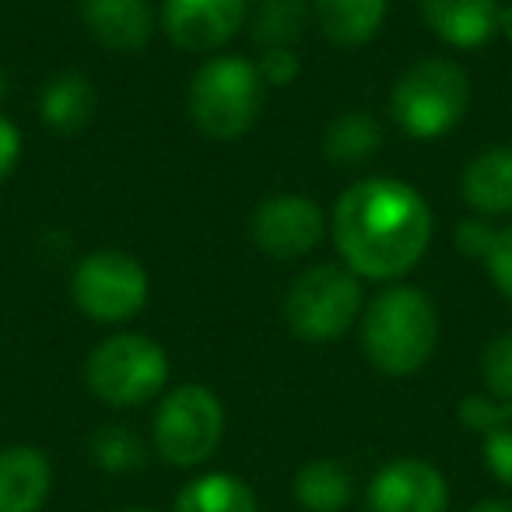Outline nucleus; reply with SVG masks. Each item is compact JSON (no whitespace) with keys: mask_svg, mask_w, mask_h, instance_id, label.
<instances>
[{"mask_svg":"<svg viewBox=\"0 0 512 512\" xmlns=\"http://www.w3.org/2000/svg\"><path fill=\"white\" fill-rule=\"evenodd\" d=\"M53 470L43 449H0V512H39L50 495Z\"/></svg>","mask_w":512,"mask_h":512,"instance_id":"nucleus-14","label":"nucleus"},{"mask_svg":"<svg viewBox=\"0 0 512 512\" xmlns=\"http://www.w3.org/2000/svg\"><path fill=\"white\" fill-rule=\"evenodd\" d=\"M88 390L109 407H137L169 383V355L144 334H113L88 355Z\"/></svg>","mask_w":512,"mask_h":512,"instance_id":"nucleus-6","label":"nucleus"},{"mask_svg":"<svg viewBox=\"0 0 512 512\" xmlns=\"http://www.w3.org/2000/svg\"><path fill=\"white\" fill-rule=\"evenodd\" d=\"M46 127L57 130L60 137H74L92 123L95 113V88L81 71H60L46 81L43 99H39Z\"/></svg>","mask_w":512,"mask_h":512,"instance_id":"nucleus-15","label":"nucleus"},{"mask_svg":"<svg viewBox=\"0 0 512 512\" xmlns=\"http://www.w3.org/2000/svg\"><path fill=\"white\" fill-rule=\"evenodd\" d=\"M18 158H22V134L8 116L0 113V183L15 172Z\"/></svg>","mask_w":512,"mask_h":512,"instance_id":"nucleus-28","label":"nucleus"},{"mask_svg":"<svg viewBox=\"0 0 512 512\" xmlns=\"http://www.w3.org/2000/svg\"><path fill=\"white\" fill-rule=\"evenodd\" d=\"M176 512H256V495L235 474H204L179 491Z\"/></svg>","mask_w":512,"mask_h":512,"instance_id":"nucleus-20","label":"nucleus"},{"mask_svg":"<svg viewBox=\"0 0 512 512\" xmlns=\"http://www.w3.org/2000/svg\"><path fill=\"white\" fill-rule=\"evenodd\" d=\"M495 235H498V228H491L484 218H467L456 228V246H460V253L470 256V260H484V256L491 253V246H495Z\"/></svg>","mask_w":512,"mask_h":512,"instance_id":"nucleus-26","label":"nucleus"},{"mask_svg":"<svg viewBox=\"0 0 512 512\" xmlns=\"http://www.w3.org/2000/svg\"><path fill=\"white\" fill-rule=\"evenodd\" d=\"M460 418L467 428L484 435V460L491 474L512 488V400L495 404L488 397H467L460 404Z\"/></svg>","mask_w":512,"mask_h":512,"instance_id":"nucleus-16","label":"nucleus"},{"mask_svg":"<svg viewBox=\"0 0 512 512\" xmlns=\"http://www.w3.org/2000/svg\"><path fill=\"white\" fill-rule=\"evenodd\" d=\"M120 512H155V509H144V505H130V509H120Z\"/></svg>","mask_w":512,"mask_h":512,"instance_id":"nucleus-31","label":"nucleus"},{"mask_svg":"<svg viewBox=\"0 0 512 512\" xmlns=\"http://www.w3.org/2000/svg\"><path fill=\"white\" fill-rule=\"evenodd\" d=\"M92 453L99 460V467L109 470V474H130V470H137L144 463V442L130 428L109 425L95 435Z\"/></svg>","mask_w":512,"mask_h":512,"instance_id":"nucleus-23","label":"nucleus"},{"mask_svg":"<svg viewBox=\"0 0 512 512\" xmlns=\"http://www.w3.org/2000/svg\"><path fill=\"white\" fill-rule=\"evenodd\" d=\"M225 432V407L207 386H176L155 414V446L172 467H197L211 460Z\"/></svg>","mask_w":512,"mask_h":512,"instance_id":"nucleus-7","label":"nucleus"},{"mask_svg":"<svg viewBox=\"0 0 512 512\" xmlns=\"http://www.w3.org/2000/svg\"><path fill=\"white\" fill-rule=\"evenodd\" d=\"M249 22V0H162V29L186 53H214Z\"/></svg>","mask_w":512,"mask_h":512,"instance_id":"nucleus-10","label":"nucleus"},{"mask_svg":"<svg viewBox=\"0 0 512 512\" xmlns=\"http://www.w3.org/2000/svg\"><path fill=\"white\" fill-rule=\"evenodd\" d=\"M386 0H316V25L334 46H362L383 29Z\"/></svg>","mask_w":512,"mask_h":512,"instance_id":"nucleus-18","label":"nucleus"},{"mask_svg":"<svg viewBox=\"0 0 512 512\" xmlns=\"http://www.w3.org/2000/svg\"><path fill=\"white\" fill-rule=\"evenodd\" d=\"M306 0H256L249 11V36L264 50H292L306 32Z\"/></svg>","mask_w":512,"mask_h":512,"instance_id":"nucleus-21","label":"nucleus"},{"mask_svg":"<svg viewBox=\"0 0 512 512\" xmlns=\"http://www.w3.org/2000/svg\"><path fill=\"white\" fill-rule=\"evenodd\" d=\"M355 495V477L337 460H309L295 474V498L309 512H341Z\"/></svg>","mask_w":512,"mask_h":512,"instance_id":"nucleus-19","label":"nucleus"},{"mask_svg":"<svg viewBox=\"0 0 512 512\" xmlns=\"http://www.w3.org/2000/svg\"><path fill=\"white\" fill-rule=\"evenodd\" d=\"M253 242L274 260H299L320 246L327 232V218L309 197L299 193H274L253 211L249 221Z\"/></svg>","mask_w":512,"mask_h":512,"instance_id":"nucleus-9","label":"nucleus"},{"mask_svg":"<svg viewBox=\"0 0 512 512\" xmlns=\"http://www.w3.org/2000/svg\"><path fill=\"white\" fill-rule=\"evenodd\" d=\"M439 316L421 288L397 285L376 295L362 320V348L386 376H411L432 358Z\"/></svg>","mask_w":512,"mask_h":512,"instance_id":"nucleus-2","label":"nucleus"},{"mask_svg":"<svg viewBox=\"0 0 512 512\" xmlns=\"http://www.w3.org/2000/svg\"><path fill=\"white\" fill-rule=\"evenodd\" d=\"M358 313H362V281L341 264L309 267L285 295V323L295 337L313 344L344 337Z\"/></svg>","mask_w":512,"mask_h":512,"instance_id":"nucleus-5","label":"nucleus"},{"mask_svg":"<svg viewBox=\"0 0 512 512\" xmlns=\"http://www.w3.org/2000/svg\"><path fill=\"white\" fill-rule=\"evenodd\" d=\"M470 106L467 71L453 60H418L397 78L390 92V113L407 137L435 141L463 120Z\"/></svg>","mask_w":512,"mask_h":512,"instance_id":"nucleus-4","label":"nucleus"},{"mask_svg":"<svg viewBox=\"0 0 512 512\" xmlns=\"http://www.w3.org/2000/svg\"><path fill=\"white\" fill-rule=\"evenodd\" d=\"M463 197L481 214L512 211V148H488L463 172Z\"/></svg>","mask_w":512,"mask_h":512,"instance_id":"nucleus-17","label":"nucleus"},{"mask_svg":"<svg viewBox=\"0 0 512 512\" xmlns=\"http://www.w3.org/2000/svg\"><path fill=\"white\" fill-rule=\"evenodd\" d=\"M256 71H260L264 85L281 88V85H292V81L299 78L302 64H299V57H295V50H264Z\"/></svg>","mask_w":512,"mask_h":512,"instance_id":"nucleus-27","label":"nucleus"},{"mask_svg":"<svg viewBox=\"0 0 512 512\" xmlns=\"http://www.w3.org/2000/svg\"><path fill=\"white\" fill-rule=\"evenodd\" d=\"M484 264H488L495 288L512 302V225L509 228H498L495 246H491V253L484 256Z\"/></svg>","mask_w":512,"mask_h":512,"instance_id":"nucleus-25","label":"nucleus"},{"mask_svg":"<svg viewBox=\"0 0 512 512\" xmlns=\"http://www.w3.org/2000/svg\"><path fill=\"white\" fill-rule=\"evenodd\" d=\"M71 295L92 320L123 323L148 302V271L123 249H95L74 267Z\"/></svg>","mask_w":512,"mask_h":512,"instance_id":"nucleus-8","label":"nucleus"},{"mask_svg":"<svg viewBox=\"0 0 512 512\" xmlns=\"http://www.w3.org/2000/svg\"><path fill=\"white\" fill-rule=\"evenodd\" d=\"M372 512H446V477L425 460H393L369 488Z\"/></svg>","mask_w":512,"mask_h":512,"instance_id":"nucleus-11","label":"nucleus"},{"mask_svg":"<svg viewBox=\"0 0 512 512\" xmlns=\"http://www.w3.org/2000/svg\"><path fill=\"white\" fill-rule=\"evenodd\" d=\"M81 22L99 46L113 53H137L155 32L148 0H81Z\"/></svg>","mask_w":512,"mask_h":512,"instance_id":"nucleus-12","label":"nucleus"},{"mask_svg":"<svg viewBox=\"0 0 512 512\" xmlns=\"http://www.w3.org/2000/svg\"><path fill=\"white\" fill-rule=\"evenodd\" d=\"M330 225L348 271L390 281L425 256L432 242V207L404 179L369 176L341 193Z\"/></svg>","mask_w":512,"mask_h":512,"instance_id":"nucleus-1","label":"nucleus"},{"mask_svg":"<svg viewBox=\"0 0 512 512\" xmlns=\"http://www.w3.org/2000/svg\"><path fill=\"white\" fill-rule=\"evenodd\" d=\"M481 376L484 386L491 390V397H498L502 404L512 400V334H498L495 341H488L481 355Z\"/></svg>","mask_w":512,"mask_h":512,"instance_id":"nucleus-24","label":"nucleus"},{"mask_svg":"<svg viewBox=\"0 0 512 512\" xmlns=\"http://www.w3.org/2000/svg\"><path fill=\"white\" fill-rule=\"evenodd\" d=\"M498 32H502V36L512 43V4H509V8H502V18H498Z\"/></svg>","mask_w":512,"mask_h":512,"instance_id":"nucleus-30","label":"nucleus"},{"mask_svg":"<svg viewBox=\"0 0 512 512\" xmlns=\"http://www.w3.org/2000/svg\"><path fill=\"white\" fill-rule=\"evenodd\" d=\"M264 78L246 57H211L190 81V120L211 141H239L264 109Z\"/></svg>","mask_w":512,"mask_h":512,"instance_id":"nucleus-3","label":"nucleus"},{"mask_svg":"<svg viewBox=\"0 0 512 512\" xmlns=\"http://www.w3.org/2000/svg\"><path fill=\"white\" fill-rule=\"evenodd\" d=\"M425 25L456 50H477L498 32V0H421Z\"/></svg>","mask_w":512,"mask_h":512,"instance_id":"nucleus-13","label":"nucleus"},{"mask_svg":"<svg viewBox=\"0 0 512 512\" xmlns=\"http://www.w3.org/2000/svg\"><path fill=\"white\" fill-rule=\"evenodd\" d=\"M383 144V130L362 109H351V113H341L323 134V151H327L330 162L337 165H362L369 162L372 155Z\"/></svg>","mask_w":512,"mask_h":512,"instance_id":"nucleus-22","label":"nucleus"},{"mask_svg":"<svg viewBox=\"0 0 512 512\" xmlns=\"http://www.w3.org/2000/svg\"><path fill=\"white\" fill-rule=\"evenodd\" d=\"M470 512H512V505H509V502H498V498H491V502L474 505Z\"/></svg>","mask_w":512,"mask_h":512,"instance_id":"nucleus-29","label":"nucleus"}]
</instances>
